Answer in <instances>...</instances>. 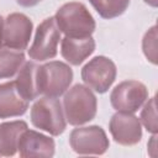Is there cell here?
I'll list each match as a JSON object with an SVG mask.
<instances>
[{
    "mask_svg": "<svg viewBox=\"0 0 158 158\" xmlns=\"http://www.w3.org/2000/svg\"><path fill=\"white\" fill-rule=\"evenodd\" d=\"M56 22L59 31L68 37H89L95 30V21L81 2L64 4L56 14Z\"/></svg>",
    "mask_w": 158,
    "mask_h": 158,
    "instance_id": "6da1fadb",
    "label": "cell"
},
{
    "mask_svg": "<svg viewBox=\"0 0 158 158\" xmlns=\"http://www.w3.org/2000/svg\"><path fill=\"white\" fill-rule=\"evenodd\" d=\"M63 105L65 118L73 126L84 125L96 115V98L88 86L81 84L69 89L64 95Z\"/></svg>",
    "mask_w": 158,
    "mask_h": 158,
    "instance_id": "7a4b0ae2",
    "label": "cell"
},
{
    "mask_svg": "<svg viewBox=\"0 0 158 158\" xmlns=\"http://www.w3.org/2000/svg\"><path fill=\"white\" fill-rule=\"evenodd\" d=\"M73 72L70 67L63 62L53 60L37 69V88L40 94L49 98L60 96L70 85Z\"/></svg>",
    "mask_w": 158,
    "mask_h": 158,
    "instance_id": "3957f363",
    "label": "cell"
},
{
    "mask_svg": "<svg viewBox=\"0 0 158 158\" xmlns=\"http://www.w3.org/2000/svg\"><path fill=\"white\" fill-rule=\"evenodd\" d=\"M31 121L35 127L58 136L65 130V118L62 105L56 98L44 96L37 100L31 109Z\"/></svg>",
    "mask_w": 158,
    "mask_h": 158,
    "instance_id": "277c9868",
    "label": "cell"
},
{
    "mask_svg": "<svg viewBox=\"0 0 158 158\" xmlns=\"http://www.w3.org/2000/svg\"><path fill=\"white\" fill-rule=\"evenodd\" d=\"M59 40L60 31L57 26L56 19H46L36 30L33 43L28 49V56L35 60H46L56 57Z\"/></svg>",
    "mask_w": 158,
    "mask_h": 158,
    "instance_id": "5b68a950",
    "label": "cell"
},
{
    "mask_svg": "<svg viewBox=\"0 0 158 158\" xmlns=\"http://www.w3.org/2000/svg\"><path fill=\"white\" fill-rule=\"evenodd\" d=\"M69 143L73 151L81 156H100L109 148V138L99 126L74 128L70 133Z\"/></svg>",
    "mask_w": 158,
    "mask_h": 158,
    "instance_id": "8992f818",
    "label": "cell"
},
{
    "mask_svg": "<svg viewBox=\"0 0 158 158\" xmlns=\"http://www.w3.org/2000/svg\"><path fill=\"white\" fill-rule=\"evenodd\" d=\"M116 78L115 63L104 56L93 58L81 69V79L88 88L94 89L96 93H105L112 85Z\"/></svg>",
    "mask_w": 158,
    "mask_h": 158,
    "instance_id": "52a82bcc",
    "label": "cell"
},
{
    "mask_svg": "<svg viewBox=\"0 0 158 158\" xmlns=\"http://www.w3.org/2000/svg\"><path fill=\"white\" fill-rule=\"evenodd\" d=\"M148 98V90L144 84L137 80H126L115 86L110 95L114 109L122 112H136Z\"/></svg>",
    "mask_w": 158,
    "mask_h": 158,
    "instance_id": "ba28073f",
    "label": "cell"
},
{
    "mask_svg": "<svg viewBox=\"0 0 158 158\" xmlns=\"http://www.w3.org/2000/svg\"><path fill=\"white\" fill-rule=\"evenodd\" d=\"M32 21L23 14H11L4 21V43L7 48L22 51L27 47L31 33Z\"/></svg>",
    "mask_w": 158,
    "mask_h": 158,
    "instance_id": "9c48e42d",
    "label": "cell"
},
{
    "mask_svg": "<svg viewBox=\"0 0 158 158\" xmlns=\"http://www.w3.org/2000/svg\"><path fill=\"white\" fill-rule=\"evenodd\" d=\"M110 132L115 142L122 146H133L142 138L139 118L130 112L118 111L110 120Z\"/></svg>",
    "mask_w": 158,
    "mask_h": 158,
    "instance_id": "30bf717a",
    "label": "cell"
},
{
    "mask_svg": "<svg viewBox=\"0 0 158 158\" xmlns=\"http://www.w3.org/2000/svg\"><path fill=\"white\" fill-rule=\"evenodd\" d=\"M17 149L23 158H47L54 154V141L37 131L25 130L20 137Z\"/></svg>",
    "mask_w": 158,
    "mask_h": 158,
    "instance_id": "8fae6325",
    "label": "cell"
},
{
    "mask_svg": "<svg viewBox=\"0 0 158 158\" xmlns=\"http://www.w3.org/2000/svg\"><path fill=\"white\" fill-rule=\"evenodd\" d=\"M28 109V101L21 96L15 81L0 84V118L20 116Z\"/></svg>",
    "mask_w": 158,
    "mask_h": 158,
    "instance_id": "7c38bea8",
    "label": "cell"
},
{
    "mask_svg": "<svg viewBox=\"0 0 158 158\" xmlns=\"http://www.w3.org/2000/svg\"><path fill=\"white\" fill-rule=\"evenodd\" d=\"M95 49V41L89 37H68L62 40V56L73 65L81 64Z\"/></svg>",
    "mask_w": 158,
    "mask_h": 158,
    "instance_id": "4fadbf2b",
    "label": "cell"
},
{
    "mask_svg": "<svg viewBox=\"0 0 158 158\" xmlns=\"http://www.w3.org/2000/svg\"><path fill=\"white\" fill-rule=\"evenodd\" d=\"M27 130L25 121H11L0 125V156H14L22 132Z\"/></svg>",
    "mask_w": 158,
    "mask_h": 158,
    "instance_id": "5bb4252c",
    "label": "cell"
},
{
    "mask_svg": "<svg viewBox=\"0 0 158 158\" xmlns=\"http://www.w3.org/2000/svg\"><path fill=\"white\" fill-rule=\"evenodd\" d=\"M37 69L38 65L33 62H26L22 68H20L17 79H16V88L21 96L27 101L35 100L38 95L37 88Z\"/></svg>",
    "mask_w": 158,
    "mask_h": 158,
    "instance_id": "9a60e30c",
    "label": "cell"
},
{
    "mask_svg": "<svg viewBox=\"0 0 158 158\" xmlns=\"http://www.w3.org/2000/svg\"><path fill=\"white\" fill-rule=\"evenodd\" d=\"M25 62L22 51L0 48V79L15 75Z\"/></svg>",
    "mask_w": 158,
    "mask_h": 158,
    "instance_id": "2e32d148",
    "label": "cell"
},
{
    "mask_svg": "<svg viewBox=\"0 0 158 158\" xmlns=\"http://www.w3.org/2000/svg\"><path fill=\"white\" fill-rule=\"evenodd\" d=\"M99 15L104 19L120 16L127 9L130 0H89Z\"/></svg>",
    "mask_w": 158,
    "mask_h": 158,
    "instance_id": "e0dca14e",
    "label": "cell"
},
{
    "mask_svg": "<svg viewBox=\"0 0 158 158\" xmlns=\"http://www.w3.org/2000/svg\"><path fill=\"white\" fill-rule=\"evenodd\" d=\"M141 121L147 131L157 132V112H156V98H152L143 107L141 112Z\"/></svg>",
    "mask_w": 158,
    "mask_h": 158,
    "instance_id": "ac0fdd59",
    "label": "cell"
},
{
    "mask_svg": "<svg viewBox=\"0 0 158 158\" xmlns=\"http://www.w3.org/2000/svg\"><path fill=\"white\" fill-rule=\"evenodd\" d=\"M143 52L144 56L153 64L157 63V27L153 26L147 31L143 37Z\"/></svg>",
    "mask_w": 158,
    "mask_h": 158,
    "instance_id": "d6986e66",
    "label": "cell"
},
{
    "mask_svg": "<svg viewBox=\"0 0 158 158\" xmlns=\"http://www.w3.org/2000/svg\"><path fill=\"white\" fill-rule=\"evenodd\" d=\"M17 1V4L19 5H21V6H25V7H31V6H35V5H37L40 1H42V0H16Z\"/></svg>",
    "mask_w": 158,
    "mask_h": 158,
    "instance_id": "ffe728a7",
    "label": "cell"
},
{
    "mask_svg": "<svg viewBox=\"0 0 158 158\" xmlns=\"http://www.w3.org/2000/svg\"><path fill=\"white\" fill-rule=\"evenodd\" d=\"M4 42V19L0 16V48Z\"/></svg>",
    "mask_w": 158,
    "mask_h": 158,
    "instance_id": "44dd1931",
    "label": "cell"
},
{
    "mask_svg": "<svg viewBox=\"0 0 158 158\" xmlns=\"http://www.w3.org/2000/svg\"><path fill=\"white\" fill-rule=\"evenodd\" d=\"M144 1L152 6H157V0H144Z\"/></svg>",
    "mask_w": 158,
    "mask_h": 158,
    "instance_id": "7402d4cb",
    "label": "cell"
}]
</instances>
